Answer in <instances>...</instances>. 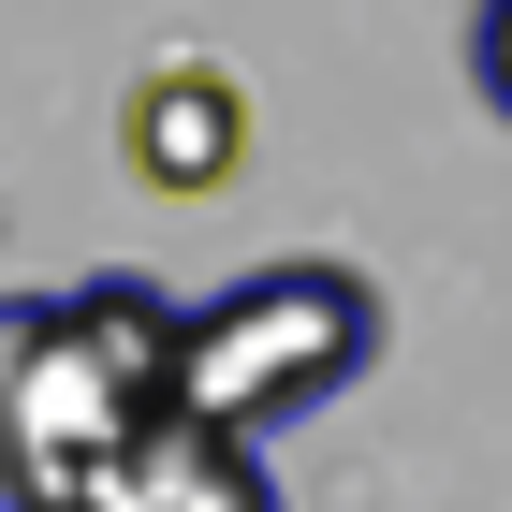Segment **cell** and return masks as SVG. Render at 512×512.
I'll return each mask as SVG.
<instances>
[{
  "label": "cell",
  "mask_w": 512,
  "mask_h": 512,
  "mask_svg": "<svg viewBox=\"0 0 512 512\" xmlns=\"http://www.w3.org/2000/svg\"><path fill=\"white\" fill-rule=\"evenodd\" d=\"M191 410V308L161 278H74L0 308V512H88Z\"/></svg>",
  "instance_id": "obj_1"
},
{
  "label": "cell",
  "mask_w": 512,
  "mask_h": 512,
  "mask_svg": "<svg viewBox=\"0 0 512 512\" xmlns=\"http://www.w3.org/2000/svg\"><path fill=\"white\" fill-rule=\"evenodd\" d=\"M366 366H381V293L352 264H264V278H235V293L191 308V410H220L249 439L308 425L322 395H352Z\"/></svg>",
  "instance_id": "obj_2"
},
{
  "label": "cell",
  "mask_w": 512,
  "mask_h": 512,
  "mask_svg": "<svg viewBox=\"0 0 512 512\" xmlns=\"http://www.w3.org/2000/svg\"><path fill=\"white\" fill-rule=\"evenodd\" d=\"M118 161L147 176L161 205L235 191V161H249V88L220 74V59H147L132 103H118Z\"/></svg>",
  "instance_id": "obj_3"
},
{
  "label": "cell",
  "mask_w": 512,
  "mask_h": 512,
  "mask_svg": "<svg viewBox=\"0 0 512 512\" xmlns=\"http://www.w3.org/2000/svg\"><path fill=\"white\" fill-rule=\"evenodd\" d=\"M88 512H278V469H264V439H249V425L176 410L147 454H118V483H103Z\"/></svg>",
  "instance_id": "obj_4"
},
{
  "label": "cell",
  "mask_w": 512,
  "mask_h": 512,
  "mask_svg": "<svg viewBox=\"0 0 512 512\" xmlns=\"http://www.w3.org/2000/svg\"><path fill=\"white\" fill-rule=\"evenodd\" d=\"M469 88L512 118V0H483V15H469Z\"/></svg>",
  "instance_id": "obj_5"
}]
</instances>
